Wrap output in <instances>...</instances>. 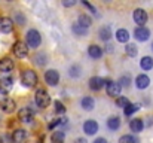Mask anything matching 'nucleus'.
I'll return each instance as SVG.
<instances>
[{"label": "nucleus", "instance_id": "72a5a7b5", "mask_svg": "<svg viewBox=\"0 0 153 143\" xmlns=\"http://www.w3.org/2000/svg\"><path fill=\"white\" fill-rule=\"evenodd\" d=\"M67 119L65 118H56V119H53L51 124H49V130H53L55 127H58V125H61V124H64Z\"/></svg>", "mask_w": 153, "mask_h": 143}, {"label": "nucleus", "instance_id": "393cba45", "mask_svg": "<svg viewBox=\"0 0 153 143\" xmlns=\"http://www.w3.org/2000/svg\"><path fill=\"white\" fill-rule=\"evenodd\" d=\"M98 34H100V39L101 40H108L113 34H111V30H110V27H101L100 28V31H98Z\"/></svg>", "mask_w": 153, "mask_h": 143}, {"label": "nucleus", "instance_id": "c85d7f7f", "mask_svg": "<svg viewBox=\"0 0 153 143\" xmlns=\"http://www.w3.org/2000/svg\"><path fill=\"white\" fill-rule=\"evenodd\" d=\"M125 52H126V55H129V57H135L137 52H138V49H137V46H135L134 43H126Z\"/></svg>", "mask_w": 153, "mask_h": 143}, {"label": "nucleus", "instance_id": "423d86ee", "mask_svg": "<svg viewBox=\"0 0 153 143\" xmlns=\"http://www.w3.org/2000/svg\"><path fill=\"white\" fill-rule=\"evenodd\" d=\"M12 49H13L15 57H18V58H25L27 54H28V48H27V45L24 42H16Z\"/></svg>", "mask_w": 153, "mask_h": 143}, {"label": "nucleus", "instance_id": "f03ea898", "mask_svg": "<svg viewBox=\"0 0 153 143\" xmlns=\"http://www.w3.org/2000/svg\"><path fill=\"white\" fill-rule=\"evenodd\" d=\"M21 82L27 88H33L37 85V75L33 70H24L21 75Z\"/></svg>", "mask_w": 153, "mask_h": 143}, {"label": "nucleus", "instance_id": "a878e982", "mask_svg": "<svg viewBox=\"0 0 153 143\" xmlns=\"http://www.w3.org/2000/svg\"><path fill=\"white\" fill-rule=\"evenodd\" d=\"M138 109H140V104H138V103H134V104H131V103H129V104L123 109V112H125V115H126V116H129V115H132L134 112H137Z\"/></svg>", "mask_w": 153, "mask_h": 143}, {"label": "nucleus", "instance_id": "a211bd4d", "mask_svg": "<svg viewBox=\"0 0 153 143\" xmlns=\"http://www.w3.org/2000/svg\"><path fill=\"white\" fill-rule=\"evenodd\" d=\"M129 128H131V131H134V133H140V131H143V128H144V122H143V119H138V118L131 119V122H129Z\"/></svg>", "mask_w": 153, "mask_h": 143}, {"label": "nucleus", "instance_id": "7c9ffc66", "mask_svg": "<svg viewBox=\"0 0 153 143\" xmlns=\"http://www.w3.org/2000/svg\"><path fill=\"white\" fill-rule=\"evenodd\" d=\"M116 104H117V107L125 109V107L129 104V100H128L126 97H117V98H116Z\"/></svg>", "mask_w": 153, "mask_h": 143}, {"label": "nucleus", "instance_id": "dca6fc26", "mask_svg": "<svg viewBox=\"0 0 153 143\" xmlns=\"http://www.w3.org/2000/svg\"><path fill=\"white\" fill-rule=\"evenodd\" d=\"M83 131H85L86 134L92 136V134H95V133L98 131V124H97L95 121L89 119V121H86V122L83 124Z\"/></svg>", "mask_w": 153, "mask_h": 143}, {"label": "nucleus", "instance_id": "f3484780", "mask_svg": "<svg viewBox=\"0 0 153 143\" xmlns=\"http://www.w3.org/2000/svg\"><path fill=\"white\" fill-rule=\"evenodd\" d=\"M149 84H150V79H149L147 75H138V76L135 78V85H137V88H140V90H146V88L149 87Z\"/></svg>", "mask_w": 153, "mask_h": 143}, {"label": "nucleus", "instance_id": "e433bc0d", "mask_svg": "<svg viewBox=\"0 0 153 143\" xmlns=\"http://www.w3.org/2000/svg\"><path fill=\"white\" fill-rule=\"evenodd\" d=\"M15 21H16L19 25H24V24H25V18H24L22 13H15Z\"/></svg>", "mask_w": 153, "mask_h": 143}, {"label": "nucleus", "instance_id": "f8f14e48", "mask_svg": "<svg viewBox=\"0 0 153 143\" xmlns=\"http://www.w3.org/2000/svg\"><path fill=\"white\" fill-rule=\"evenodd\" d=\"M13 69V61L9 57H4L0 60V72L3 75H9V72H12Z\"/></svg>", "mask_w": 153, "mask_h": 143}, {"label": "nucleus", "instance_id": "c9c22d12", "mask_svg": "<svg viewBox=\"0 0 153 143\" xmlns=\"http://www.w3.org/2000/svg\"><path fill=\"white\" fill-rule=\"evenodd\" d=\"M119 87L122 88V87H129V84H131V78L129 76H122L120 79H119Z\"/></svg>", "mask_w": 153, "mask_h": 143}, {"label": "nucleus", "instance_id": "5701e85b", "mask_svg": "<svg viewBox=\"0 0 153 143\" xmlns=\"http://www.w3.org/2000/svg\"><path fill=\"white\" fill-rule=\"evenodd\" d=\"M107 127L110 128V130H117L119 127H120V119L117 118V116H111V118H108V121H107Z\"/></svg>", "mask_w": 153, "mask_h": 143}, {"label": "nucleus", "instance_id": "bb28decb", "mask_svg": "<svg viewBox=\"0 0 153 143\" xmlns=\"http://www.w3.org/2000/svg\"><path fill=\"white\" fill-rule=\"evenodd\" d=\"M64 137H65V134H64V131H55L53 134H52V143H64Z\"/></svg>", "mask_w": 153, "mask_h": 143}, {"label": "nucleus", "instance_id": "c756f323", "mask_svg": "<svg viewBox=\"0 0 153 143\" xmlns=\"http://www.w3.org/2000/svg\"><path fill=\"white\" fill-rule=\"evenodd\" d=\"M119 143H138V140L134 136H131V134H125V136H122L119 139Z\"/></svg>", "mask_w": 153, "mask_h": 143}, {"label": "nucleus", "instance_id": "ea45409f", "mask_svg": "<svg viewBox=\"0 0 153 143\" xmlns=\"http://www.w3.org/2000/svg\"><path fill=\"white\" fill-rule=\"evenodd\" d=\"M10 140H12V137H9V136H6V134L0 137V142L1 143H10Z\"/></svg>", "mask_w": 153, "mask_h": 143}, {"label": "nucleus", "instance_id": "20e7f679", "mask_svg": "<svg viewBox=\"0 0 153 143\" xmlns=\"http://www.w3.org/2000/svg\"><path fill=\"white\" fill-rule=\"evenodd\" d=\"M33 118H34V112L30 109V107H22V109H19V112H18V119L21 121V122H31L33 121Z\"/></svg>", "mask_w": 153, "mask_h": 143}, {"label": "nucleus", "instance_id": "f704fd0d", "mask_svg": "<svg viewBox=\"0 0 153 143\" xmlns=\"http://www.w3.org/2000/svg\"><path fill=\"white\" fill-rule=\"evenodd\" d=\"M70 76L71 78H79L80 76V67L79 66H71L70 67Z\"/></svg>", "mask_w": 153, "mask_h": 143}, {"label": "nucleus", "instance_id": "6e6552de", "mask_svg": "<svg viewBox=\"0 0 153 143\" xmlns=\"http://www.w3.org/2000/svg\"><path fill=\"white\" fill-rule=\"evenodd\" d=\"M120 87H119V84L117 82H114V81H107V84H105V91H107V94L110 95V97H117V95L120 94Z\"/></svg>", "mask_w": 153, "mask_h": 143}, {"label": "nucleus", "instance_id": "1a4fd4ad", "mask_svg": "<svg viewBox=\"0 0 153 143\" xmlns=\"http://www.w3.org/2000/svg\"><path fill=\"white\" fill-rule=\"evenodd\" d=\"M0 107H1L3 112H6V113H12V112L15 110V107H16V103H15L12 98L6 97V98L0 100Z\"/></svg>", "mask_w": 153, "mask_h": 143}, {"label": "nucleus", "instance_id": "412c9836", "mask_svg": "<svg viewBox=\"0 0 153 143\" xmlns=\"http://www.w3.org/2000/svg\"><path fill=\"white\" fill-rule=\"evenodd\" d=\"M91 24H92L91 16H88V15H85V13L79 15V18H77V25H80V27H83V28L88 30V27H89Z\"/></svg>", "mask_w": 153, "mask_h": 143}, {"label": "nucleus", "instance_id": "58836bf2", "mask_svg": "<svg viewBox=\"0 0 153 143\" xmlns=\"http://www.w3.org/2000/svg\"><path fill=\"white\" fill-rule=\"evenodd\" d=\"M62 4H64L65 7H70V6H74V4H76V1H74V0H64V1H62Z\"/></svg>", "mask_w": 153, "mask_h": 143}, {"label": "nucleus", "instance_id": "7ed1b4c3", "mask_svg": "<svg viewBox=\"0 0 153 143\" xmlns=\"http://www.w3.org/2000/svg\"><path fill=\"white\" fill-rule=\"evenodd\" d=\"M34 100H36V104H37L39 107L45 109V107H48V106H49V103H51V95L48 94V91H46V90L40 88V90H37V91H36Z\"/></svg>", "mask_w": 153, "mask_h": 143}, {"label": "nucleus", "instance_id": "f257e3e1", "mask_svg": "<svg viewBox=\"0 0 153 143\" xmlns=\"http://www.w3.org/2000/svg\"><path fill=\"white\" fill-rule=\"evenodd\" d=\"M42 43V36L37 30L31 28L27 31V36H25V45L27 48H39Z\"/></svg>", "mask_w": 153, "mask_h": 143}, {"label": "nucleus", "instance_id": "cd10ccee", "mask_svg": "<svg viewBox=\"0 0 153 143\" xmlns=\"http://www.w3.org/2000/svg\"><path fill=\"white\" fill-rule=\"evenodd\" d=\"M71 30H73V33H74L76 36H86V34H88V30L83 28V27H80V25H77V24H73Z\"/></svg>", "mask_w": 153, "mask_h": 143}, {"label": "nucleus", "instance_id": "4c0bfd02", "mask_svg": "<svg viewBox=\"0 0 153 143\" xmlns=\"http://www.w3.org/2000/svg\"><path fill=\"white\" fill-rule=\"evenodd\" d=\"M82 3H83V4H85V6H86L88 9H91V10H92V13H97V9H95V7H94V6H92V4H91L89 1H86V0H83Z\"/></svg>", "mask_w": 153, "mask_h": 143}, {"label": "nucleus", "instance_id": "a19ab883", "mask_svg": "<svg viewBox=\"0 0 153 143\" xmlns=\"http://www.w3.org/2000/svg\"><path fill=\"white\" fill-rule=\"evenodd\" d=\"M94 143H107V140H105V139H102V137H98V139H95V140H94Z\"/></svg>", "mask_w": 153, "mask_h": 143}, {"label": "nucleus", "instance_id": "9b49d317", "mask_svg": "<svg viewBox=\"0 0 153 143\" xmlns=\"http://www.w3.org/2000/svg\"><path fill=\"white\" fill-rule=\"evenodd\" d=\"M134 21L138 24V27H143L147 21V12L144 9H135L134 10Z\"/></svg>", "mask_w": 153, "mask_h": 143}, {"label": "nucleus", "instance_id": "0eeeda50", "mask_svg": "<svg viewBox=\"0 0 153 143\" xmlns=\"http://www.w3.org/2000/svg\"><path fill=\"white\" fill-rule=\"evenodd\" d=\"M12 30H13V21L10 18H7V16H1L0 18V33L7 34Z\"/></svg>", "mask_w": 153, "mask_h": 143}, {"label": "nucleus", "instance_id": "473e14b6", "mask_svg": "<svg viewBox=\"0 0 153 143\" xmlns=\"http://www.w3.org/2000/svg\"><path fill=\"white\" fill-rule=\"evenodd\" d=\"M53 109H55L56 113H64V112H65L64 104H62L61 101H58V100H55V103H53Z\"/></svg>", "mask_w": 153, "mask_h": 143}, {"label": "nucleus", "instance_id": "37998d69", "mask_svg": "<svg viewBox=\"0 0 153 143\" xmlns=\"http://www.w3.org/2000/svg\"><path fill=\"white\" fill-rule=\"evenodd\" d=\"M152 48H153V45H152Z\"/></svg>", "mask_w": 153, "mask_h": 143}, {"label": "nucleus", "instance_id": "4be33fe9", "mask_svg": "<svg viewBox=\"0 0 153 143\" xmlns=\"http://www.w3.org/2000/svg\"><path fill=\"white\" fill-rule=\"evenodd\" d=\"M80 106L85 109V110H92L94 106H95V101L92 97H83L82 101H80Z\"/></svg>", "mask_w": 153, "mask_h": 143}, {"label": "nucleus", "instance_id": "39448f33", "mask_svg": "<svg viewBox=\"0 0 153 143\" xmlns=\"http://www.w3.org/2000/svg\"><path fill=\"white\" fill-rule=\"evenodd\" d=\"M45 81H46V84L48 85H51V87H55V85H58V82H59V73L56 72V70H48L46 73H45Z\"/></svg>", "mask_w": 153, "mask_h": 143}, {"label": "nucleus", "instance_id": "4468645a", "mask_svg": "<svg viewBox=\"0 0 153 143\" xmlns=\"http://www.w3.org/2000/svg\"><path fill=\"white\" fill-rule=\"evenodd\" d=\"M27 137H28V134H27V131L22 130V128L15 130L13 134H12V140H13L15 143H25Z\"/></svg>", "mask_w": 153, "mask_h": 143}, {"label": "nucleus", "instance_id": "79ce46f5", "mask_svg": "<svg viewBox=\"0 0 153 143\" xmlns=\"http://www.w3.org/2000/svg\"><path fill=\"white\" fill-rule=\"evenodd\" d=\"M74 143H88V142H86L85 139H82V137H80V139H76V140H74Z\"/></svg>", "mask_w": 153, "mask_h": 143}, {"label": "nucleus", "instance_id": "ddd939ff", "mask_svg": "<svg viewBox=\"0 0 153 143\" xmlns=\"http://www.w3.org/2000/svg\"><path fill=\"white\" fill-rule=\"evenodd\" d=\"M104 85H105V81L100 76H94V78L89 79V88L92 91H100Z\"/></svg>", "mask_w": 153, "mask_h": 143}, {"label": "nucleus", "instance_id": "2eb2a0df", "mask_svg": "<svg viewBox=\"0 0 153 143\" xmlns=\"http://www.w3.org/2000/svg\"><path fill=\"white\" fill-rule=\"evenodd\" d=\"M12 85H13L12 76H9V75H1L0 76V88L1 90H4V91L9 93V90L12 88Z\"/></svg>", "mask_w": 153, "mask_h": 143}, {"label": "nucleus", "instance_id": "6ab92c4d", "mask_svg": "<svg viewBox=\"0 0 153 143\" xmlns=\"http://www.w3.org/2000/svg\"><path fill=\"white\" fill-rule=\"evenodd\" d=\"M116 39H117V42H120V43H128V40H129V33H128V30L119 28V30L116 31Z\"/></svg>", "mask_w": 153, "mask_h": 143}, {"label": "nucleus", "instance_id": "2f4dec72", "mask_svg": "<svg viewBox=\"0 0 153 143\" xmlns=\"http://www.w3.org/2000/svg\"><path fill=\"white\" fill-rule=\"evenodd\" d=\"M34 61H36L37 66H45L46 64V55L45 54H37L34 57Z\"/></svg>", "mask_w": 153, "mask_h": 143}, {"label": "nucleus", "instance_id": "aec40b11", "mask_svg": "<svg viewBox=\"0 0 153 143\" xmlns=\"http://www.w3.org/2000/svg\"><path fill=\"white\" fill-rule=\"evenodd\" d=\"M88 54H89V57L98 60V58L102 55V49L98 46V45H89V48H88Z\"/></svg>", "mask_w": 153, "mask_h": 143}, {"label": "nucleus", "instance_id": "b1692460", "mask_svg": "<svg viewBox=\"0 0 153 143\" xmlns=\"http://www.w3.org/2000/svg\"><path fill=\"white\" fill-rule=\"evenodd\" d=\"M140 66L143 70H150L153 67V58L152 57H143L140 61Z\"/></svg>", "mask_w": 153, "mask_h": 143}, {"label": "nucleus", "instance_id": "9d476101", "mask_svg": "<svg viewBox=\"0 0 153 143\" xmlns=\"http://www.w3.org/2000/svg\"><path fill=\"white\" fill-rule=\"evenodd\" d=\"M134 36H135L137 40H140V42H146V40L150 37V30L146 28V27H137L135 31H134Z\"/></svg>", "mask_w": 153, "mask_h": 143}]
</instances>
